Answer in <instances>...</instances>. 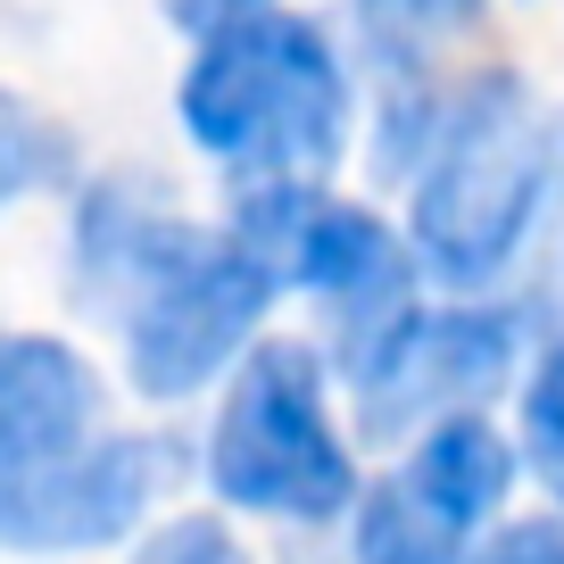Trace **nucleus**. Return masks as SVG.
<instances>
[{
	"mask_svg": "<svg viewBox=\"0 0 564 564\" xmlns=\"http://www.w3.org/2000/svg\"><path fill=\"white\" fill-rule=\"evenodd\" d=\"M232 232L258 249V265L274 282H300V291H316V300L333 307L340 357L406 307L399 241H390L366 208H340L324 183H249Z\"/></svg>",
	"mask_w": 564,
	"mask_h": 564,
	"instance_id": "nucleus-6",
	"label": "nucleus"
},
{
	"mask_svg": "<svg viewBox=\"0 0 564 564\" xmlns=\"http://www.w3.org/2000/svg\"><path fill=\"white\" fill-rule=\"evenodd\" d=\"M282 282L241 232L150 208L133 183H91L75 208V300L117 333L141 399H192L232 366Z\"/></svg>",
	"mask_w": 564,
	"mask_h": 564,
	"instance_id": "nucleus-1",
	"label": "nucleus"
},
{
	"mask_svg": "<svg viewBox=\"0 0 564 564\" xmlns=\"http://www.w3.org/2000/svg\"><path fill=\"white\" fill-rule=\"evenodd\" d=\"M523 448H531V474H540L547 490L564 498V340H556V357L540 366V382H531V406H523Z\"/></svg>",
	"mask_w": 564,
	"mask_h": 564,
	"instance_id": "nucleus-10",
	"label": "nucleus"
},
{
	"mask_svg": "<svg viewBox=\"0 0 564 564\" xmlns=\"http://www.w3.org/2000/svg\"><path fill=\"white\" fill-rule=\"evenodd\" d=\"M357 382V423L366 441H406L415 423L474 415L514 366V316L507 307H399L382 333H366L349 357Z\"/></svg>",
	"mask_w": 564,
	"mask_h": 564,
	"instance_id": "nucleus-7",
	"label": "nucleus"
},
{
	"mask_svg": "<svg viewBox=\"0 0 564 564\" xmlns=\"http://www.w3.org/2000/svg\"><path fill=\"white\" fill-rule=\"evenodd\" d=\"M75 183V141L58 117H42L34 100L0 91V208L25 192H67Z\"/></svg>",
	"mask_w": 564,
	"mask_h": 564,
	"instance_id": "nucleus-9",
	"label": "nucleus"
},
{
	"mask_svg": "<svg viewBox=\"0 0 564 564\" xmlns=\"http://www.w3.org/2000/svg\"><path fill=\"white\" fill-rule=\"evenodd\" d=\"M241 9H265V0H166V18H175V25H192V34H208V25L241 18Z\"/></svg>",
	"mask_w": 564,
	"mask_h": 564,
	"instance_id": "nucleus-14",
	"label": "nucleus"
},
{
	"mask_svg": "<svg viewBox=\"0 0 564 564\" xmlns=\"http://www.w3.org/2000/svg\"><path fill=\"white\" fill-rule=\"evenodd\" d=\"M183 124L249 183H324L349 150V84L333 42L291 9H241L208 25L183 75Z\"/></svg>",
	"mask_w": 564,
	"mask_h": 564,
	"instance_id": "nucleus-3",
	"label": "nucleus"
},
{
	"mask_svg": "<svg viewBox=\"0 0 564 564\" xmlns=\"http://www.w3.org/2000/svg\"><path fill=\"white\" fill-rule=\"evenodd\" d=\"M175 465L183 441L108 423V382L84 349L0 333V547L67 556L124 540Z\"/></svg>",
	"mask_w": 564,
	"mask_h": 564,
	"instance_id": "nucleus-2",
	"label": "nucleus"
},
{
	"mask_svg": "<svg viewBox=\"0 0 564 564\" xmlns=\"http://www.w3.org/2000/svg\"><path fill=\"white\" fill-rule=\"evenodd\" d=\"M474 18V0H366V25L399 34V25H423V34H441V25Z\"/></svg>",
	"mask_w": 564,
	"mask_h": 564,
	"instance_id": "nucleus-13",
	"label": "nucleus"
},
{
	"mask_svg": "<svg viewBox=\"0 0 564 564\" xmlns=\"http://www.w3.org/2000/svg\"><path fill=\"white\" fill-rule=\"evenodd\" d=\"M216 498L282 523H324L357 498L349 448L324 415V357L307 340H249L208 441Z\"/></svg>",
	"mask_w": 564,
	"mask_h": 564,
	"instance_id": "nucleus-5",
	"label": "nucleus"
},
{
	"mask_svg": "<svg viewBox=\"0 0 564 564\" xmlns=\"http://www.w3.org/2000/svg\"><path fill=\"white\" fill-rule=\"evenodd\" d=\"M547 199V133L531 117V91L514 75H481L441 124L432 166L415 183V249L457 291L507 274L514 241L531 232Z\"/></svg>",
	"mask_w": 564,
	"mask_h": 564,
	"instance_id": "nucleus-4",
	"label": "nucleus"
},
{
	"mask_svg": "<svg viewBox=\"0 0 564 564\" xmlns=\"http://www.w3.org/2000/svg\"><path fill=\"white\" fill-rule=\"evenodd\" d=\"M514 481V448L481 415H448L423 448L382 474L357 507V564H465L474 523H490Z\"/></svg>",
	"mask_w": 564,
	"mask_h": 564,
	"instance_id": "nucleus-8",
	"label": "nucleus"
},
{
	"mask_svg": "<svg viewBox=\"0 0 564 564\" xmlns=\"http://www.w3.org/2000/svg\"><path fill=\"white\" fill-rule=\"evenodd\" d=\"M474 564H564V523H507L490 547H481Z\"/></svg>",
	"mask_w": 564,
	"mask_h": 564,
	"instance_id": "nucleus-12",
	"label": "nucleus"
},
{
	"mask_svg": "<svg viewBox=\"0 0 564 564\" xmlns=\"http://www.w3.org/2000/svg\"><path fill=\"white\" fill-rule=\"evenodd\" d=\"M133 564H249V556H241V540H232L216 514H175Z\"/></svg>",
	"mask_w": 564,
	"mask_h": 564,
	"instance_id": "nucleus-11",
	"label": "nucleus"
}]
</instances>
